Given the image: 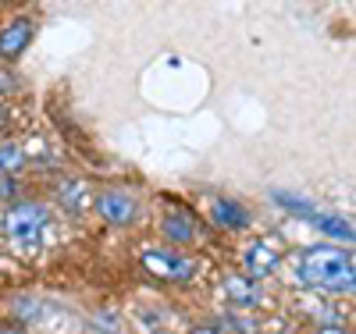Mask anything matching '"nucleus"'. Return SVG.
Segmentation results:
<instances>
[{
    "instance_id": "9b49d317",
    "label": "nucleus",
    "mask_w": 356,
    "mask_h": 334,
    "mask_svg": "<svg viewBox=\"0 0 356 334\" xmlns=\"http://www.w3.org/2000/svg\"><path fill=\"white\" fill-rule=\"evenodd\" d=\"M61 203L72 206V210L86 206V185H82V181H65V185H61Z\"/></svg>"
},
{
    "instance_id": "9d476101",
    "label": "nucleus",
    "mask_w": 356,
    "mask_h": 334,
    "mask_svg": "<svg viewBox=\"0 0 356 334\" xmlns=\"http://www.w3.org/2000/svg\"><path fill=\"white\" fill-rule=\"evenodd\" d=\"M314 224H317L324 235H332V238L353 242V224H349V221H342V217H335V214H321V217H314Z\"/></svg>"
},
{
    "instance_id": "ddd939ff",
    "label": "nucleus",
    "mask_w": 356,
    "mask_h": 334,
    "mask_svg": "<svg viewBox=\"0 0 356 334\" xmlns=\"http://www.w3.org/2000/svg\"><path fill=\"white\" fill-rule=\"evenodd\" d=\"M0 192H15V181L11 178H0Z\"/></svg>"
},
{
    "instance_id": "f257e3e1",
    "label": "nucleus",
    "mask_w": 356,
    "mask_h": 334,
    "mask_svg": "<svg viewBox=\"0 0 356 334\" xmlns=\"http://www.w3.org/2000/svg\"><path fill=\"white\" fill-rule=\"evenodd\" d=\"M300 278L314 288L328 292H353L356 274H353V256L339 246H310L300 263Z\"/></svg>"
},
{
    "instance_id": "7ed1b4c3",
    "label": "nucleus",
    "mask_w": 356,
    "mask_h": 334,
    "mask_svg": "<svg viewBox=\"0 0 356 334\" xmlns=\"http://www.w3.org/2000/svg\"><path fill=\"white\" fill-rule=\"evenodd\" d=\"M143 267L150 270L154 278H164V281H189L193 278V270L196 263L189 256H178V253H168V249H150V253H143Z\"/></svg>"
},
{
    "instance_id": "20e7f679",
    "label": "nucleus",
    "mask_w": 356,
    "mask_h": 334,
    "mask_svg": "<svg viewBox=\"0 0 356 334\" xmlns=\"http://www.w3.org/2000/svg\"><path fill=\"white\" fill-rule=\"evenodd\" d=\"M97 214L107 221V224H132L136 221V199L122 189H107L97 196Z\"/></svg>"
},
{
    "instance_id": "4468645a",
    "label": "nucleus",
    "mask_w": 356,
    "mask_h": 334,
    "mask_svg": "<svg viewBox=\"0 0 356 334\" xmlns=\"http://www.w3.org/2000/svg\"><path fill=\"white\" fill-rule=\"evenodd\" d=\"M189 334H218V331H214V327H207V324H203V327H193Z\"/></svg>"
},
{
    "instance_id": "39448f33",
    "label": "nucleus",
    "mask_w": 356,
    "mask_h": 334,
    "mask_svg": "<svg viewBox=\"0 0 356 334\" xmlns=\"http://www.w3.org/2000/svg\"><path fill=\"white\" fill-rule=\"evenodd\" d=\"M282 263V253L271 246V242H257V246H250L246 253V270H250V278H267V274H275Z\"/></svg>"
},
{
    "instance_id": "2eb2a0df",
    "label": "nucleus",
    "mask_w": 356,
    "mask_h": 334,
    "mask_svg": "<svg viewBox=\"0 0 356 334\" xmlns=\"http://www.w3.org/2000/svg\"><path fill=\"white\" fill-rule=\"evenodd\" d=\"M317 334H346V331H342V327H321Z\"/></svg>"
},
{
    "instance_id": "6e6552de",
    "label": "nucleus",
    "mask_w": 356,
    "mask_h": 334,
    "mask_svg": "<svg viewBox=\"0 0 356 334\" xmlns=\"http://www.w3.org/2000/svg\"><path fill=\"white\" fill-rule=\"evenodd\" d=\"M211 210H214V221L225 224V228H246L250 224V214L235 199H214Z\"/></svg>"
},
{
    "instance_id": "1a4fd4ad",
    "label": "nucleus",
    "mask_w": 356,
    "mask_h": 334,
    "mask_svg": "<svg viewBox=\"0 0 356 334\" xmlns=\"http://www.w3.org/2000/svg\"><path fill=\"white\" fill-rule=\"evenodd\" d=\"M164 235H168V242H193V235H196V224H193V217L189 214H168L164 217Z\"/></svg>"
},
{
    "instance_id": "f8f14e48",
    "label": "nucleus",
    "mask_w": 356,
    "mask_h": 334,
    "mask_svg": "<svg viewBox=\"0 0 356 334\" xmlns=\"http://www.w3.org/2000/svg\"><path fill=\"white\" fill-rule=\"evenodd\" d=\"M22 164H25V157L18 146H0V171H18Z\"/></svg>"
},
{
    "instance_id": "f03ea898",
    "label": "nucleus",
    "mask_w": 356,
    "mask_h": 334,
    "mask_svg": "<svg viewBox=\"0 0 356 334\" xmlns=\"http://www.w3.org/2000/svg\"><path fill=\"white\" fill-rule=\"evenodd\" d=\"M47 221H50V210L43 203H15V206H8V214H4L8 238L15 242L18 249H25V253L40 249V238H43Z\"/></svg>"
},
{
    "instance_id": "dca6fc26",
    "label": "nucleus",
    "mask_w": 356,
    "mask_h": 334,
    "mask_svg": "<svg viewBox=\"0 0 356 334\" xmlns=\"http://www.w3.org/2000/svg\"><path fill=\"white\" fill-rule=\"evenodd\" d=\"M0 334H22V331H15V327H8V324H0Z\"/></svg>"
},
{
    "instance_id": "0eeeda50",
    "label": "nucleus",
    "mask_w": 356,
    "mask_h": 334,
    "mask_svg": "<svg viewBox=\"0 0 356 334\" xmlns=\"http://www.w3.org/2000/svg\"><path fill=\"white\" fill-rule=\"evenodd\" d=\"M225 292L228 299L235 302V306H260V288L253 278H243V274H232L225 281Z\"/></svg>"
},
{
    "instance_id": "423d86ee",
    "label": "nucleus",
    "mask_w": 356,
    "mask_h": 334,
    "mask_svg": "<svg viewBox=\"0 0 356 334\" xmlns=\"http://www.w3.org/2000/svg\"><path fill=\"white\" fill-rule=\"evenodd\" d=\"M29 43H33V22H29V18L11 22L4 33H0V53H4V57H18Z\"/></svg>"
}]
</instances>
